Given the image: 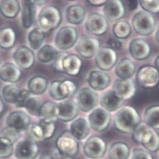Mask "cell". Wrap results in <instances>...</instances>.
<instances>
[{"instance_id":"cell-1","label":"cell","mask_w":159,"mask_h":159,"mask_svg":"<svg viewBox=\"0 0 159 159\" xmlns=\"http://www.w3.org/2000/svg\"><path fill=\"white\" fill-rule=\"evenodd\" d=\"M141 123L138 111L131 107L126 106L118 110L114 117V126L120 133L130 134Z\"/></svg>"},{"instance_id":"cell-2","label":"cell","mask_w":159,"mask_h":159,"mask_svg":"<svg viewBox=\"0 0 159 159\" xmlns=\"http://www.w3.org/2000/svg\"><path fill=\"white\" fill-rule=\"evenodd\" d=\"M132 138L150 153L159 150V134L145 123H140L132 133Z\"/></svg>"},{"instance_id":"cell-3","label":"cell","mask_w":159,"mask_h":159,"mask_svg":"<svg viewBox=\"0 0 159 159\" xmlns=\"http://www.w3.org/2000/svg\"><path fill=\"white\" fill-rule=\"evenodd\" d=\"M156 20L152 14L140 10L132 18V26L134 31L139 35L148 36L152 35L156 29Z\"/></svg>"},{"instance_id":"cell-4","label":"cell","mask_w":159,"mask_h":159,"mask_svg":"<svg viewBox=\"0 0 159 159\" xmlns=\"http://www.w3.org/2000/svg\"><path fill=\"white\" fill-rule=\"evenodd\" d=\"M61 20V11L55 6H47L39 13V22L43 30L49 31L55 29L59 25Z\"/></svg>"},{"instance_id":"cell-5","label":"cell","mask_w":159,"mask_h":159,"mask_svg":"<svg viewBox=\"0 0 159 159\" xmlns=\"http://www.w3.org/2000/svg\"><path fill=\"white\" fill-rule=\"evenodd\" d=\"M77 91L75 83L70 80L54 81L50 83L48 93L56 101H61L72 96Z\"/></svg>"},{"instance_id":"cell-6","label":"cell","mask_w":159,"mask_h":159,"mask_svg":"<svg viewBox=\"0 0 159 159\" xmlns=\"http://www.w3.org/2000/svg\"><path fill=\"white\" fill-rule=\"evenodd\" d=\"M56 126L54 121L40 120L38 123L30 124L27 128L29 136L35 140H48L54 135Z\"/></svg>"},{"instance_id":"cell-7","label":"cell","mask_w":159,"mask_h":159,"mask_svg":"<svg viewBox=\"0 0 159 159\" xmlns=\"http://www.w3.org/2000/svg\"><path fill=\"white\" fill-rule=\"evenodd\" d=\"M137 81L143 88H153L159 84V71L152 65H143L137 70Z\"/></svg>"},{"instance_id":"cell-8","label":"cell","mask_w":159,"mask_h":159,"mask_svg":"<svg viewBox=\"0 0 159 159\" xmlns=\"http://www.w3.org/2000/svg\"><path fill=\"white\" fill-rule=\"evenodd\" d=\"M95 56L96 64L102 71L111 70L118 61L117 52L110 47L100 48Z\"/></svg>"},{"instance_id":"cell-9","label":"cell","mask_w":159,"mask_h":159,"mask_svg":"<svg viewBox=\"0 0 159 159\" xmlns=\"http://www.w3.org/2000/svg\"><path fill=\"white\" fill-rule=\"evenodd\" d=\"M56 144L58 152L65 156L73 157L79 152L77 140L70 131H64L57 138Z\"/></svg>"},{"instance_id":"cell-10","label":"cell","mask_w":159,"mask_h":159,"mask_svg":"<svg viewBox=\"0 0 159 159\" xmlns=\"http://www.w3.org/2000/svg\"><path fill=\"white\" fill-rule=\"evenodd\" d=\"M83 151L86 156L91 159H100L107 151V144L102 138L92 136L86 140Z\"/></svg>"},{"instance_id":"cell-11","label":"cell","mask_w":159,"mask_h":159,"mask_svg":"<svg viewBox=\"0 0 159 159\" xmlns=\"http://www.w3.org/2000/svg\"><path fill=\"white\" fill-rule=\"evenodd\" d=\"M108 20L104 15L98 13H93L88 16L85 26L88 33L96 36H101L107 32Z\"/></svg>"},{"instance_id":"cell-12","label":"cell","mask_w":159,"mask_h":159,"mask_svg":"<svg viewBox=\"0 0 159 159\" xmlns=\"http://www.w3.org/2000/svg\"><path fill=\"white\" fill-rule=\"evenodd\" d=\"M88 121L91 128L96 131H103L107 129L111 121L110 112L103 108L93 110L88 116Z\"/></svg>"},{"instance_id":"cell-13","label":"cell","mask_w":159,"mask_h":159,"mask_svg":"<svg viewBox=\"0 0 159 159\" xmlns=\"http://www.w3.org/2000/svg\"><path fill=\"white\" fill-rule=\"evenodd\" d=\"M99 101L98 93L93 89L84 88L79 92L77 96V104L79 109L88 113L97 107Z\"/></svg>"},{"instance_id":"cell-14","label":"cell","mask_w":159,"mask_h":159,"mask_svg":"<svg viewBox=\"0 0 159 159\" xmlns=\"http://www.w3.org/2000/svg\"><path fill=\"white\" fill-rule=\"evenodd\" d=\"M77 30L70 26H65L58 31L56 39V46L61 50H66L74 46L77 40Z\"/></svg>"},{"instance_id":"cell-15","label":"cell","mask_w":159,"mask_h":159,"mask_svg":"<svg viewBox=\"0 0 159 159\" xmlns=\"http://www.w3.org/2000/svg\"><path fill=\"white\" fill-rule=\"evenodd\" d=\"M99 48V41L92 37H82L77 42L75 47L79 54L87 59L95 56Z\"/></svg>"},{"instance_id":"cell-16","label":"cell","mask_w":159,"mask_h":159,"mask_svg":"<svg viewBox=\"0 0 159 159\" xmlns=\"http://www.w3.org/2000/svg\"><path fill=\"white\" fill-rule=\"evenodd\" d=\"M39 153V147L33 140H23L19 142L15 149V155L18 159H35Z\"/></svg>"},{"instance_id":"cell-17","label":"cell","mask_w":159,"mask_h":159,"mask_svg":"<svg viewBox=\"0 0 159 159\" xmlns=\"http://www.w3.org/2000/svg\"><path fill=\"white\" fill-rule=\"evenodd\" d=\"M129 54L137 61H143L148 58L151 54L150 44L145 40L137 38L132 40L129 45Z\"/></svg>"},{"instance_id":"cell-18","label":"cell","mask_w":159,"mask_h":159,"mask_svg":"<svg viewBox=\"0 0 159 159\" xmlns=\"http://www.w3.org/2000/svg\"><path fill=\"white\" fill-rule=\"evenodd\" d=\"M103 13L108 21L116 22L125 16L126 8L122 0H110L104 5Z\"/></svg>"},{"instance_id":"cell-19","label":"cell","mask_w":159,"mask_h":159,"mask_svg":"<svg viewBox=\"0 0 159 159\" xmlns=\"http://www.w3.org/2000/svg\"><path fill=\"white\" fill-rule=\"evenodd\" d=\"M57 120L68 122L73 120L77 116L79 107L77 102L69 99L57 104Z\"/></svg>"},{"instance_id":"cell-20","label":"cell","mask_w":159,"mask_h":159,"mask_svg":"<svg viewBox=\"0 0 159 159\" xmlns=\"http://www.w3.org/2000/svg\"><path fill=\"white\" fill-rule=\"evenodd\" d=\"M16 64L23 69L31 68L35 62V54L34 52L26 46L18 47L13 55Z\"/></svg>"},{"instance_id":"cell-21","label":"cell","mask_w":159,"mask_h":159,"mask_svg":"<svg viewBox=\"0 0 159 159\" xmlns=\"http://www.w3.org/2000/svg\"><path fill=\"white\" fill-rule=\"evenodd\" d=\"M113 90L116 94L123 100L133 98L136 93L134 82L131 79H118L113 85Z\"/></svg>"},{"instance_id":"cell-22","label":"cell","mask_w":159,"mask_h":159,"mask_svg":"<svg viewBox=\"0 0 159 159\" xmlns=\"http://www.w3.org/2000/svg\"><path fill=\"white\" fill-rule=\"evenodd\" d=\"M110 75L102 70H93L88 76V84L94 91H103L110 84Z\"/></svg>"},{"instance_id":"cell-23","label":"cell","mask_w":159,"mask_h":159,"mask_svg":"<svg viewBox=\"0 0 159 159\" xmlns=\"http://www.w3.org/2000/svg\"><path fill=\"white\" fill-rule=\"evenodd\" d=\"M6 123L8 126L20 131L27 129L30 125V116L24 111H15L7 116Z\"/></svg>"},{"instance_id":"cell-24","label":"cell","mask_w":159,"mask_h":159,"mask_svg":"<svg viewBox=\"0 0 159 159\" xmlns=\"http://www.w3.org/2000/svg\"><path fill=\"white\" fill-rule=\"evenodd\" d=\"M124 100L120 98L114 90L105 92L100 99L101 107L108 112H115L120 110L123 106Z\"/></svg>"},{"instance_id":"cell-25","label":"cell","mask_w":159,"mask_h":159,"mask_svg":"<svg viewBox=\"0 0 159 159\" xmlns=\"http://www.w3.org/2000/svg\"><path fill=\"white\" fill-rule=\"evenodd\" d=\"M90 125L83 118L74 120L70 125V132L78 140L85 139L90 133Z\"/></svg>"},{"instance_id":"cell-26","label":"cell","mask_w":159,"mask_h":159,"mask_svg":"<svg viewBox=\"0 0 159 159\" xmlns=\"http://www.w3.org/2000/svg\"><path fill=\"white\" fill-rule=\"evenodd\" d=\"M21 75L20 69L12 63H5L0 67V79L5 82L16 83L20 79Z\"/></svg>"},{"instance_id":"cell-27","label":"cell","mask_w":159,"mask_h":159,"mask_svg":"<svg viewBox=\"0 0 159 159\" xmlns=\"http://www.w3.org/2000/svg\"><path fill=\"white\" fill-rule=\"evenodd\" d=\"M82 61L75 54L66 55L62 61V70L69 75L75 76L81 71Z\"/></svg>"},{"instance_id":"cell-28","label":"cell","mask_w":159,"mask_h":159,"mask_svg":"<svg viewBox=\"0 0 159 159\" xmlns=\"http://www.w3.org/2000/svg\"><path fill=\"white\" fill-rule=\"evenodd\" d=\"M135 64L129 58L122 59L116 66L115 74L119 79H130L135 72Z\"/></svg>"},{"instance_id":"cell-29","label":"cell","mask_w":159,"mask_h":159,"mask_svg":"<svg viewBox=\"0 0 159 159\" xmlns=\"http://www.w3.org/2000/svg\"><path fill=\"white\" fill-rule=\"evenodd\" d=\"M129 156L130 148L125 142L113 143L109 148L108 157L110 159H128Z\"/></svg>"},{"instance_id":"cell-30","label":"cell","mask_w":159,"mask_h":159,"mask_svg":"<svg viewBox=\"0 0 159 159\" xmlns=\"http://www.w3.org/2000/svg\"><path fill=\"white\" fill-rule=\"evenodd\" d=\"M34 5L30 0H22L21 21L25 29H29L34 22Z\"/></svg>"},{"instance_id":"cell-31","label":"cell","mask_w":159,"mask_h":159,"mask_svg":"<svg viewBox=\"0 0 159 159\" xmlns=\"http://www.w3.org/2000/svg\"><path fill=\"white\" fill-rule=\"evenodd\" d=\"M86 11L84 8L78 5H71L67 9L66 18L69 23L73 25H79L85 19Z\"/></svg>"},{"instance_id":"cell-32","label":"cell","mask_w":159,"mask_h":159,"mask_svg":"<svg viewBox=\"0 0 159 159\" xmlns=\"http://www.w3.org/2000/svg\"><path fill=\"white\" fill-rule=\"evenodd\" d=\"M20 11V6L17 0H3L0 4V13L6 18H13Z\"/></svg>"},{"instance_id":"cell-33","label":"cell","mask_w":159,"mask_h":159,"mask_svg":"<svg viewBox=\"0 0 159 159\" xmlns=\"http://www.w3.org/2000/svg\"><path fill=\"white\" fill-rule=\"evenodd\" d=\"M48 87V81L43 76L33 77L29 82L28 88L30 93L34 95H40L45 92Z\"/></svg>"},{"instance_id":"cell-34","label":"cell","mask_w":159,"mask_h":159,"mask_svg":"<svg viewBox=\"0 0 159 159\" xmlns=\"http://www.w3.org/2000/svg\"><path fill=\"white\" fill-rule=\"evenodd\" d=\"M57 104L51 101H47L42 104L39 118L40 120L46 121H54L57 120Z\"/></svg>"},{"instance_id":"cell-35","label":"cell","mask_w":159,"mask_h":159,"mask_svg":"<svg viewBox=\"0 0 159 159\" xmlns=\"http://www.w3.org/2000/svg\"><path fill=\"white\" fill-rule=\"evenodd\" d=\"M16 42V34L11 27L0 29V47L9 49L13 47Z\"/></svg>"},{"instance_id":"cell-36","label":"cell","mask_w":159,"mask_h":159,"mask_svg":"<svg viewBox=\"0 0 159 159\" xmlns=\"http://www.w3.org/2000/svg\"><path fill=\"white\" fill-rule=\"evenodd\" d=\"M145 123L154 129H159V105L148 108L144 114Z\"/></svg>"},{"instance_id":"cell-37","label":"cell","mask_w":159,"mask_h":159,"mask_svg":"<svg viewBox=\"0 0 159 159\" xmlns=\"http://www.w3.org/2000/svg\"><path fill=\"white\" fill-rule=\"evenodd\" d=\"M113 33L118 39H126L131 33V26L126 20H119L113 26Z\"/></svg>"},{"instance_id":"cell-38","label":"cell","mask_w":159,"mask_h":159,"mask_svg":"<svg viewBox=\"0 0 159 159\" xmlns=\"http://www.w3.org/2000/svg\"><path fill=\"white\" fill-rule=\"evenodd\" d=\"M57 55V50L54 47L50 45H45L38 51L37 57L40 62L48 63L54 61Z\"/></svg>"},{"instance_id":"cell-39","label":"cell","mask_w":159,"mask_h":159,"mask_svg":"<svg viewBox=\"0 0 159 159\" xmlns=\"http://www.w3.org/2000/svg\"><path fill=\"white\" fill-rule=\"evenodd\" d=\"M45 38V34L41 28H35L32 30L28 37L29 44L33 50L40 48Z\"/></svg>"},{"instance_id":"cell-40","label":"cell","mask_w":159,"mask_h":159,"mask_svg":"<svg viewBox=\"0 0 159 159\" xmlns=\"http://www.w3.org/2000/svg\"><path fill=\"white\" fill-rule=\"evenodd\" d=\"M21 92L19 87L15 84H8L2 89V95L4 99L9 103L15 104Z\"/></svg>"},{"instance_id":"cell-41","label":"cell","mask_w":159,"mask_h":159,"mask_svg":"<svg viewBox=\"0 0 159 159\" xmlns=\"http://www.w3.org/2000/svg\"><path fill=\"white\" fill-rule=\"evenodd\" d=\"M42 104V102L39 98L30 97L26 101L24 108L32 115L39 116Z\"/></svg>"},{"instance_id":"cell-42","label":"cell","mask_w":159,"mask_h":159,"mask_svg":"<svg viewBox=\"0 0 159 159\" xmlns=\"http://www.w3.org/2000/svg\"><path fill=\"white\" fill-rule=\"evenodd\" d=\"M13 152V143L3 136L0 137V158H8L12 155Z\"/></svg>"},{"instance_id":"cell-43","label":"cell","mask_w":159,"mask_h":159,"mask_svg":"<svg viewBox=\"0 0 159 159\" xmlns=\"http://www.w3.org/2000/svg\"><path fill=\"white\" fill-rule=\"evenodd\" d=\"M140 5L144 11L151 14L159 13V0H140Z\"/></svg>"},{"instance_id":"cell-44","label":"cell","mask_w":159,"mask_h":159,"mask_svg":"<svg viewBox=\"0 0 159 159\" xmlns=\"http://www.w3.org/2000/svg\"><path fill=\"white\" fill-rule=\"evenodd\" d=\"M2 136L9 139L11 142L14 143L20 137L19 131L7 126V127L5 128L2 131Z\"/></svg>"},{"instance_id":"cell-45","label":"cell","mask_w":159,"mask_h":159,"mask_svg":"<svg viewBox=\"0 0 159 159\" xmlns=\"http://www.w3.org/2000/svg\"><path fill=\"white\" fill-rule=\"evenodd\" d=\"M131 159H153V157L150 152L145 149L136 148L134 150Z\"/></svg>"},{"instance_id":"cell-46","label":"cell","mask_w":159,"mask_h":159,"mask_svg":"<svg viewBox=\"0 0 159 159\" xmlns=\"http://www.w3.org/2000/svg\"><path fill=\"white\" fill-rule=\"evenodd\" d=\"M30 94L31 93L28 90H21L17 101L15 103L16 107L18 108H24L26 101L30 98Z\"/></svg>"},{"instance_id":"cell-47","label":"cell","mask_w":159,"mask_h":159,"mask_svg":"<svg viewBox=\"0 0 159 159\" xmlns=\"http://www.w3.org/2000/svg\"><path fill=\"white\" fill-rule=\"evenodd\" d=\"M66 56V54H58L57 56L54 60V63H53V67L54 69L58 72H63L62 70V61L65 56Z\"/></svg>"},{"instance_id":"cell-48","label":"cell","mask_w":159,"mask_h":159,"mask_svg":"<svg viewBox=\"0 0 159 159\" xmlns=\"http://www.w3.org/2000/svg\"><path fill=\"white\" fill-rule=\"evenodd\" d=\"M40 159H72V157L62 155L58 152L43 155Z\"/></svg>"},{"instance_id":"cell-49","label":"cell","mask_w":159,"mask_h":159,"mask_svg":"<svg viewBox=\"0 0 159 159\" xmlns=\"http://www.w3.org/2000/svg\"><path fill=\"white\" fill-rule=\"evenodd\" d=\"M108 45H109V47L116 50V49H119L121 48L122 44H121V42L117 40V39H111L108 40Z\"/></svg>"},{"instance_id":"cell-50","label":"cell","mask_w":159,"mask_h":159,"mask_svg":"<svg viewBox=\"0 0 159 159\" xmlns=\"http://www.w3.org/2000/svg\"><path fill=\"white\" fill-rule=\"evenodd\" d=\"M138 0H126V5L129 11L135 10L139 6Z\"/></svg>"},{"instance_id":"cell-51","label":"cell","mask_w":159,"mask_h":159,"mask_svg":"<svg viewBox=\"0 0 159 159\" xmlns=\"http://www.w3.org/2000/svg\"><path fill=\"white\" fill-rule=\"evenodd\" d=\"M110 0H88V2L93 6L101 7L107 4Z\"/></svg>"},{"instance_id":"cell-52","label":"cell","mask_w":159,"mask_h":159,"mask_svg":"<svg viewBox=\"0 0 159 159\" xmlns=\"http://www.w3.org/2000/svg\"><path fill=\"white\" fill-rule=\"evenodd\" d=\"M47 0H30V2L35 5H43Z\"/></svg>"},{"instance_id":"cell-53","label":"cell","mask_w":159,"mask_h":159,"mask_svg":"<svg viewBox=\"0 0 159 159\" xmlns=\"http://www.w3.org/2000/svg\"><path fill=\"white\" fill-rule=\"evenodd\" d=\"M4 109H5L4 103H3V101L2 100V99L0 98V115H2V113L3 112Z\"/></svg>"},{"instance_id":"cell-54","label":"cell","mask_w":159,"mask_h":159,"mask_svg":"<svg viewBox=\"0 0 159 159\" xmlns=\"http://www.w3.org/2000/svg\"><path fill=\"white\" fill-rule=\"evenodd\" d=\"M154 66L159 71V55L156 57L155 62H154Z\"/></svg>"},{"instance_id":"cell-55","label":"cell","mask_w":159,"mask_h":159,"mask_svg":"<svg viewBox=\"0 0 159 159\" xmlns=\"http://www.w3.org/2000/svg\"><path fill=\"white\" fill-rule=\"evenodd\" d=\"M155 37H156V40L158 42V43H159V24L157 26V28L156 30V34H155Z\"/></svg>"},{"instance_id":"cell-56","label":"cell","mask_w":159,"mask_h":159,"mask_svg":"<svg viewBox=\"0 0 159 159\" xmlns=\"http://www.w3.org/2000/svg\"><path fill=\"white\" fill-rule=\"evenodd\" d=\"M69 1H74V0H69Z\"/></svg>"},{"instance_id":"cell-57","label":"cell","mask_w":159,"mask_h":159,"mask_svg":"<svg viewBox=\"0 0 159 159\" xmlns=\"http://www.w3.org/2000/svg\"><path fill=\"white\" fill-rule=\"evenodd\" d=\"M0 63H1V59H0Z\"/></svg>"}]
</instances>
